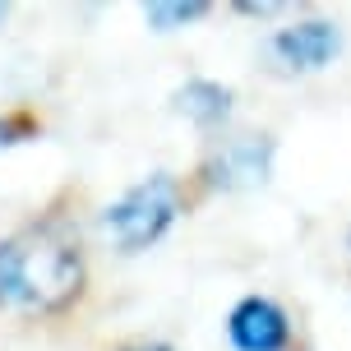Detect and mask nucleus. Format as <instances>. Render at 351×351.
<instances>
[{
	"label": "nucleus",
	"mask_w": 351,
	"mask_h": 351,
	"mask_svg": "<svg viewBox=\"0 0 351 351\" xmlns=\"http://www.w3.org/2000/svg\"><path fill=\"white\" fill-rule=\"evenodd\" d=\"M121 351H176V347H167V342H130Z\"/></svg>",
	"instance_id": "nucleus-9"
},
{
	"label": "nucleus",
	"mask_w": 351,
	"mask_h": 351,
	"mask_svg": "<svg viewBox=\"0 0 351 351\" xmlns=\"http://www.w3.org/2000/svg\"><path fill=\"white\" fill-rule=\"evenodd\" d=\"M37 134V121L33 116H5L0 121V148H10V143H23Z\"/></svg>",
	"instance_id": "nucleus-8"
},
{
	"label": "nucleus",
	"mask_w": 351,
	"mask_h": 351,
	"mask_svg": "<svg viewBox=\"0 0 351 351\" xmlns=\"http://www.w3.org/2000/svg\"><path fill=\"white\" fill-rule=\"evenodd\" d=\"M176 217H180V190H176V180L167 171H158L148 180H139V185H130L116 204H106L102 231L116 241L121 254H139V250L158 245L171 231Z\"/></svg>",
	"instance_id": "nucleus-2"
},
{
	"label": "nucleus",
	"mask_w": 351,
	"mask_h": 351,
	"mask_svg": "<svg viewBox=\"0 0 351 351\" xmlns=\"http://www.w3.org/2000/svg\"><path fill=\"white\" fill-rule=\"evenodd\" d=\"M204 14H208V0H153V5H143L148 28H158V33H176Z\"/></svg>",
	"instance_id": "nucleus-7"
},
{
	"label": "nucleus",
	"mask_w": 351,
	"mask_h": 351,
	"mask_svg": "<svg viewBox=\"0 0 351 351\" xmlns=\"http://www.w3.org/2000/svg\"><path fill=\"white\" fill-rule=\"evenodd\" d=\"M273 171V139H231L222 143L217 153L208 158L204 176H208V185L217 190H250V185H263Z\"/></svg>",
	"instance_id": "nucleus-5"
},
{
	"label": "nucleus",
	"mask_w": 351,
	"mask_h": 351,
	"mask_svg": "<svg viewBox=\"0 0 351 351\" xmlns=\"http://www.w3.org/2000/svg\"><path fill=\"white\" fill-rule=\"evenodd\" d=\"M84 291V259L51 231L0 241V305L56 315Z\"/></svg>",
	"instance_id": "nucleus-1"
},
{
	"label": "nucleus",
	"mask_w": 351,
	"mask_h": 351,
	"mask_svg": "<svg viewBox=\"0 0 351 351\" xmlns=\"http://www.w3.org/2000/svg\"><path fill=\"white\" fill-rule=\"evenodd\" d=\"M337 51H342V28L328 23V19H305V23H291V28H278L273 42H268V56L291 74L324 70Z\"/></svg>",
	"instance_id": "nucleus-3"
},
{
	"label": "nucleus",
	"mask_w": 351,
	"mask_h": 351,
	"mask_svg": "<svg viewBox=\"0 0 351 351\" xmlns=\"http://www.w3.org/2000/svg\"><path fill=\"white\" fill-rule=\"evenodd\" d=\"M0 19H5V5H0Z\"/></svg>",
	"instance_id": "nucleus-10"
},
{
	"label": "nucleus",
	"mask_w": 351,
	"mask_h": 351,
	"mask_svg": "<svg viewBox=\"0 0 351 351\" xmlns=\"http://www.w3.org/2000/svg\"><path fill=\"white\" fill-rule=\"evenodd\" d=\"M180 116H190L194 125H222L231 116V88L213 84V79H190L171 97Z\"/></svg>",
	"instance_id": "nucleus-6"
},
{
	"label": "nucleus",
	"mask_w": 351,
	"mask_h": 351,
	"mask_svg": "<svg viewBox=\"0 0 351 351\" xmlns=\"http://www.w3.org/2000/svg\"><path fill=\"white\" fill-rule=\"evenodd\" d=\"M227 337L236 351H287L291 347V319H287V310L278 300L245 296L231 305Z\"/></svg>",
	"instance_id": "nucleus-4"
}]
</instances>
